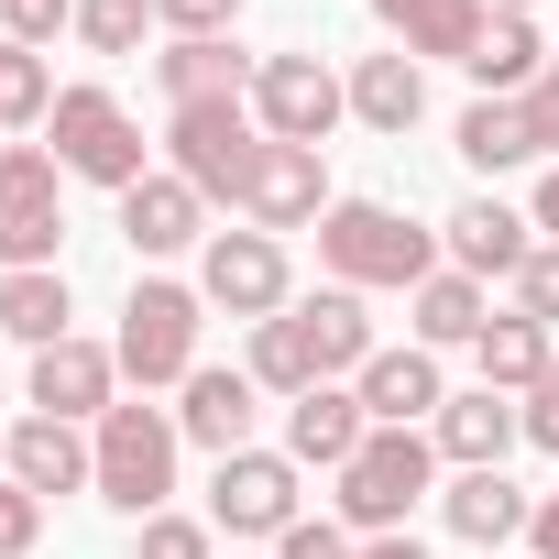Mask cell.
<instances>
[{
    "label": "cell",
    "mask_w": 559,
    "mask_h": 559,
    "mask_svg": "<svg viewBox=\"0 0 559 559\" xmlns=\"http://www.w3.org/2000/svg\"><path fill=\"white\" fill-rule=\"evenodd\" d=\"M34 537H45V493H23L0 472V559H34Z\"/></svg>",
    "instance_id": "e575fe53"
},
{
    "label": "cell",
    "mask_w": 559,
    "mask_h": 559,
    "mask_svg": "<svg viewBox=\"0 0 559 559\" xmlns=\"http://www.w3.org/2000/svg\"><path fill=\"white\" fill-rule=\"evenodd\" d=\"M45 132H56L45 154H56L67 176L110 187V198H132V187L154 176V165H143V121H132L110 88H56V121H45Z\"/></svg>",
    "instance_id": "5b68a950"
},
{
    "label": "cell",
    "mask_w": 559,
    "mask_h": 559,
    "mask_svg": "<svg viewBox=\"0 0 559 559\" xmlns=\"http://www.w3.org/2000/svg\"><path fill=\"white\" fill-rule=\"evenodd\" d=\"M176 439H187V428H176V406H143V395H132V406H110V417H99V439H88V450H99L88 493H99L110 515H132V526H143V515H165V493H176Z\"/></svg>",
    "instance_id": "3957f363"
},
{
    "label": "cell",
    "mask_w": 559,
    "mask_h": 559,
    "mask_svg": "<svg viewBox=\"0 0 559 559\" xmlns=\"http://www.w3.org/2000/svg\"><path fill=\"white\" fill-rule=\"evenodd\" d=\"M0 23H12V45H56V34H78V0H0Z\"/></svg>",
    "instance_id": "d6a6232c"
},
{
    "label": "cell",
    "mask_w": 559,
    "mask_h": 559,
    "mask_svg": "<svg viewBox=\"0 0 559 559\" xmlns=\"http://www.w3.org/2000/svg\"><path fill=\"white\" fill-rule=\"evenodd\" d=\"M537 67H548V45H537V12H493L461 78H472L483 99H526V88H537Z\"/></svg>",
    "instance_id": "603a6c76"
},
{
    "label": "cell",
    "mask_w": 559,
    "mask_h": 559,
    "mask_svg": "<svg viewBox=\"0 0 559 559\" xmlns=\"http://www.w3.org/2000/svg\"><path fill=\"white\" fill-rule=\"evenodd\" d=\"M428 439H439V461H461V472H504V450L526 439V395L472 384V395H450V406L428 417Z\"/></svg>",
    "instance_id": "5bb4252c"
},
{
    "label": "cell",
    "mask_w": 559,
    "mask_h": 559,
    "mask_svg": "<svg viewBox=\"0 0 559 559\" xmlns=\"http://www.w3.org/2000/svg\"><path fill=\"white\" fill-rule=\"evenodd\" d=\"M252 67H263V56H241L230 34H209V45H165V56H154V88H165V110H198V99H252Z\"/></svg>",
    "instance_id": "44dd1931"
},
{
    "label": "cell",
    "mask_w": 559,
    "mask_h": 559,
    "mask_svg": "<svg viewBox=\"0 0 559 559\" xmlns=\"http://www.w3.org/2000/svg\"><path fill=\"white\" fill-rule=\"evenodd\" d=\"M373 23H384V34H395V56H417V67H428V56L472 67V45H483V23H493V12H483V0H373Z\"/></svg>",
    "instance_id": "ffe728a7"
},
{
    "label": "cell",
    "mask_w": 559,
    "mask_h": 559,
    "mask_svg": "<svg viewBox=\"0 0 559 559\" xmlns=\"http://www.w3.org/2000/svg\"><path fill=\"white\" fill-rule=\"evenodd\" d=\"M0 472H12V428H0Z\"/></svg>",
    "instance_id": "ee69618b"
},
{
    "label": "cell",
    "mask_w": 559,
    "mask_h": 559,
    "mask_svg": "<svg viewBox=\"0 0 559 559\" xmlns=\"http://www.w3.org/2000/svg\"><path fill=\"white\" fill-rule=\"evenodd\" d=\"M439 515H450V537H472V548H504V537H526V493L504 483V472H461L450 493H439Z\"/></svg>",
    "instance_id": "484cf974"
},
{
    "label": "cell",
    "mask_w": 559,
    "mask_h": 559,
    "mask_svg": "<svg viewBox=\"0 0 559 559\" xmlns=\"http://www.w3.org/2000/svg\"><path fill=\"white\" fill-rule=\"evenodd\" d=\"M362 559H428L417 537H362Z\"/></svg>",
    "instance_id": "60d3db41"
},
{
    "label": "cell",
    "mask_w": 559,
    "mask_h": 559,
    "mask_svg": "<svg viewBox=\"0 0 559 559\" xmlns=\"http://www.w3.org/2000/svg\"><path fill=\"white\" fill-rule=\"evenodd\" d=\"M515 110H526V132H537V154H559V56L537 67V88H526Z\"/></svg>",
    "instance_id": "74e56055"
},
{
    "label": "cell",
    "mask_w": 559,
    "mask_h": 559,
    "mask_svg": "<svg viewBox=\"0 0 559 559\" xmlns=\"http://www.w3.org/2000/svg\"><path fill=\"white\" fill-rule=\"evenodd\" d=\"M319 263H330V286H352V297H373V286H406L417 297L428 274H439V230H417L384 198H341L319 219Z\"/></svg>",
    "instance_id": "7a4b0ae2"
},
{
    "label": "cell",
    "mask_w": 559,
    "mask_h": 559,
    "mask_svg": "<svg viewBox=\"0 0 559 559\" xmlns=\"http://www.w3.org/2000/svg\"><path fill=\"white\" fill-rule=\"evenodd\" d=\"M472 352H483V384H493V395H537V373L559 362V341H548L526 308H515V319H483V341H472Z\"/></svg>",
    "instance_id": "4316f807"
},
{
    "label": "cell",
    "mask_w": 559,
    "mask_h": 559,
    "mask_svg": "<svg viewBox=\"0 0 559 559\" xmlns=\"http://www.w3.org/2000/svg\"><path fill=\"white\" fill-rule=\"evenodd\" d=\"M526 230H537V219H515L504 198H461V209L439 219V252H450L472 286H483V274H526V252H537Z\"/></svg>",
    "instance_id": "2e32d148"
},
{
    "label": "cell",
    "mask_w": 559,
    "mask_h": 559,
    "mask_svg": "<svg viewBox=\"0 0 559 559\" xmlns=\"http://www.w3.org/2000/svg\"><path fill=\"white\" fill-rule=\"evenodd\" d=\"M406 319H417V352H450V341H483V286L461 263H439L428 286L406 297Z\"/></svg>",
    "instance_id": "83f0119b"
},
{
    "label": "cell",
    "mask_w": 559,
    "mask_h": 559,
    "mask_svg": "<svg viewBox=\"0 0 559 559\" xmlns=\"http://www.w3.org/2000/svg\"><path fill=\"white\" fill-rule=\"evenodd\" d=\"M526 439H537V450H559V362H548V373H537V395H526Z\"/></svg>",
    "instance_id": "f35d334b"
},
{
    "label": "cell",
    "mask_w": 559,
    "mask_h": 559,
    "mask_svg": "<svg viewBox=\"0 0 559 559\" xmlns=\"http://www.w3.org/2000/svg\"><path fill=\"white\" fill-rule=\"evenodd\" d=\"M34 121H56V78H45L34 45L0 34V132H34Z\"/></svg>",
    "instance_id": "f546056e"
},
{
    "label": "cell",
    "mask_w": 559,
    "mask_h": 559,
    "mask_svg": "<svg viewBox=\"0 0 559 559\" xmlns=\"http://www.w3.org/2000/svg\"><path fill=\"white\" fill-rule=\"evenodd\" d=\"M198 230H209V198H198V187H187L176 165H165V176H143V187L121 198V241H132L143 263H165V252H187Z\"/></svg>",
    "instance_id": "ac0fdd59"
},
{
    "label": "cell",
    "mask_w": 559,
    "mask_h": 559,
    "mask_svg": "<svg viewBox=\"0 0 559 559\" xmlns=\"http://www.w3.org/2000/svg\"><path fill=\"white\" fill-rule=\"evenodd\" d=\"M209 526L219 537H286L297 526V461L286 450H230L209 483Z\"/></svg>",
    "instance_id": "8fae6325"
},
{
    "label": "cell",
    "mask_w": 559,
    "mask_h": 559,
    "mask_svg": "<svg viewBox=\"0 0 559 559\" xmlns=\"http://www.w3.org/2000/svg\"><path fill=\"white\" fill-rule=\"evenodd\" d=\"M0 341H23V352H56V341H78V297H67V274H56V263L0 274Z\"/></svg>",
    "instance_id": "7402d4cb"
},
{
    "label": "cell",
    "mask_w": 559,
    "mask_h": 559,
    "mask_svg": "<svg viewBox=\"0 0 559 559\" xmlns=\"http://www.w3.org/2000/svg\"><path fill=\"white\" fill-rule=\"evenodd\" d=\"M537 230H559V165L537 176Z\"/></svg>",
    "instance_id": "b9f144b4"
},
{
    "label": "cell",
    "mask_w": 559,
    "mask_h": 559,
    "mask_svg": "<svg viewBox=\"0 0 559 559\" xmlns=\"http://www.w3.org/2000/svg\"><path fill=\"white\" fill-rule=\"evenodd\" d=\"M198 297L209 308H230V319H286L297 308V274H286V241L274 230H209V252H198Z\"/></svg>",
    "instance_id": "9c48e42d"
},
{
    "label": "cell",
    "mask_w": 559,
    "mask_h": 559,
    "mask_svg": "<svg viewBox=\"0 0 559 559\" xmlns=\"http://www.w3.org/2000/svg\"><path fill=\"white\" fill-rule=\"evenodd\" d=\"M56 230H67V165L45 143H0V274L56 263Z\"/></svg>",
    "instance_id": "ba28073f"
},
{
    "label": "cell",
    "mask_w": 559,
    "mask_h": 559,
    "mask_svg": "<svg viewBox=\"0 0 559 559\" xmlns=\"http://www.w3.org/2000/svg\"><path fill=\"white\" fill-rule=\"evenodd\" d=\"M0 143H12V132H0Z\"/></svg>",
    "instance_id": "f6af8a7d"
},
{
    "label": "cell",
    "mask_w": 559,
    "mask_h": 559,
    "mask_svg": "<svg viewBox=\"0 0 559 559\" xmlns=\"http://www.w3.org/2000/svg\"><path fill=\"white\" fill-rule=\"evenodd\" d=\"M121 406V352H99V341H56V352H34V417H110Z\"/></svg>",
    "instance_id": "4fadbf2b"
},
{
    "label": "cell",
    "mask_w": 559,
    "mask_h": 559,
    "mask_svg": "<svg viewBox=\"0 0 559 559\" xmlns=\"http://www.w3.org/2000/svg\"><path fill=\"white\" fill-rule=\"evenodd\" d=\"M165 143H176V176H187L198 198H230V209H241V187H252V165H263V121H252V99L165 110Z\"/></svg>",
    "instance_id": "52a82bcc"
},
{
    "label": "cell",
    "mask_w": 559,
    "mask_h": 559,
    "mask_svg": "<svg viewBox=\"0 0 559 559\" xmlns=\"http://www.w3.org/2000/svg\"><path fill=\"white\" fill-rule=\"evenodd\" d=\"M341 110H352V78H330L319 56H263V67H252V121H263V143H330Z\"/></svg>",
    "instance_id": "30bf717a"
},
{
    "label": "cell",
    "mask_w": 559,
    "mask_h": 559,
    "mask_svg": "<svg viewBox=\"0 0 559 559\" xmlns=\"http://www.w3.org/2000/svg\"><path fill=\"white\" fill-rule=\"evenodd\" d=\"M483 12H537V0H483Z\"/></svg>",
    "instance_id": "7bdbcfd3"
},
{
    "label": "cell",
    "mask_w": 559,
    "mask_h": 559,
    "mask_svg": "<svg viewBox=\"0 0 559 559\" xmlns=\"http://www.w3.org/2000/svg\"><path fill=\"white\" fill-rule=\"evenodd\" d=\"M526 537H537V559H559V483L537 493V515H526Z\"/></svg>",
    "instance_id": "ab89813d"
},
{
    "label": "cell",
    "mask_w": 559,
    "mask_h": 559,
    "mask_svg": "<svg viewBox=\"0 0 559 559\" xmlns=\"http://www.w3.org/2000/svg\"><path fill=\"white\" fill-rule=\"evenodd\" d=\"M515 308H526V319L559 341V241H537V252H526V274H515Z\"/></svg>",
    "instance_id": "1f68e13d"
},
{
    "label": "cell",
    "mask_w": 559,
    "mask_h": 559,
    "mask_svg": "<svg viewBox=\"0 0 559 559\" xmlns=\"http://www.w3.org/2000/svg\"><path fill=\"white\" fill-rule=\"evenodd\" d=\"M341 198H330V165H319V143H263V165H252V187H241V219L252 230H319Z\"/></svg>",
    "instance_id": "7c38bea8"
},
{
    "label": "cell",
    "mask_w": 559,
    "mask_h": 559,
    "mask_svg": "<svg viewBox=\"0 0 559 559\" xmlns=\"http://www.w3.org/2000/svg\"><path fill=\"white\" fill-rule=\"evenodd\" d=\"M362 362H373V319H362V297H352V286H319V297H297L286 319L252 330V362H241V373H252L263 395L297 406V395H319V384H341V373H362Z\"/></svg>",
    "instance_id": "6da1fadb"
},
{
    "label": "cell",
    "mask_w": 559,
    "mask_h": 559,
    "mask_svg": "<svg viewBox=\"0 0 559 559\" xmlns=\"http://www.w3.org/2000/svg\"><path fill=\"white\" fill-rule=\"evenodd\" d=\"M154 23H165L176 45H209V34H230V23H241V0H154Z\"/></svg>",
    "instance_id": "836d02e7"
},
{
    "label": "cell",
    "mask_w": 559,
    "mask_h": 559,
    "mask_svg": "<svg viewBox=\"0 0 559 559\" xmlns=\"http://www.w3.org/2000/svg\"><path fill=\"white\" fill-rule=\"evenodd\" d=\"M176 395H187V406H176V428H187L198 450H219V461H230V450H252V417H263V384H252V373H219V362H198Z\"/></svg>",
    "instance_id": "e0dca14e"
},
{
    "label": "cell",
    "mask_w": 559,
    "mask_h": 559,
    "mask_svg": "<svg viewBox=\"0 0 559 559\" xmlns=\"http://www.w3.org/2000/svg\"><path fill=\"white\" fill-rule=\"evenodd\" d=\"M417 110H428V67H417V56H362V67H352V121H362V132H395V143H406Z\"/></svg>",
    "instance_id": "cb8c5ba5"
},
{
    "label": "cell",
    "mask_w": 559,
    "mask_h": 559,
    "mask_svg": "<svg viewBox=\"0 0 559 559\" xmlns=\"http://www.w3.org/2000/svg\"><path fill=\"white\" fill-rule=\"evenodd\" d=\"M143 559H209V526L198 515H143Z\"/></svg>",
    "instance_id": "d590c367"
},
{
    "label": "cell",
    "mask_w": 559,
    "mask_h": 559,
    "mask_svg": "<svg viewBox=\"0 0 559 559\" xmlns=\"http://www.w3.org/2000/svg\"><path fill=\"white\" fill-rule=\"evenodd\" d=\"M198 319H209V297L198 286H165V274H143V286L121 297V373L154 395V384H187L198 373Z\"/></svg>",
    "instance_id": "8992f818"
},
{
    "label": "cell",
    "mask_w": 559,
    "mask_h": 559,
    "mask_svg": "<svg viewBox=\"0 0 559 559\" xmlns=\"http://www.w3.org/2000/svg\"><path fill=\"white\" fill-rule=\"evenodd\" d=\"M352 395H362V417L373 428H428L439 406H450V384H439V352H373L362 373H352Z\"/></svg>",
    "instance_id": "9a60e30c"
},
{
    "label": "cell",
    "mask_w": 559,
    "mask_h": 559,
    "mask_svg": "<svg viewBox=\"0 0 559 559\" xmlns=\"http://www.w3.org/2000/svg\"><path fill=\"white\" fill-rule=\"evenodd\" d=\"M143 23H154V0H78V45L88 56H132Z\"/></svg>",
    "instance_id": "4dcf8cb0"
},
{
    "label": "cell",
    "mask_w": 559,
    "mask_h": 559,
    "mask_svg": "<svg viewBox=\"0 0 559 559\" xmlns=\"http://www.w3.org/2000/svg\"><path fill=\"white\" fill-rule=\"evenodd\" d=\"M274 559H362V548H352V526H308L297 515L286 537H274Z\"/></svg>",
    "instance_id": "8d00e7d4"
},
{
    "label": "cell",
    "mask_w": 559,
    "mask_h": 559,
    "mask_svg": "<svg viewBox=\"0 0 559 559\" xmlns=\"http://www.w3.org/2000/svg\"><path fill=\"white\" fill-rule=\"evenodd\" d=\"M362 439H373V417H362L352 384H319V395L286 406V461H297V472H341Z\"/></svg>",
    "instance_id": "d6986e66"
},
{
    "label": "cell",
    "mask_w": 559,
    "mask_h": 559,
    "mask_svg": "<svg viewBox=\"0 0 559 559\" xmlns=\"http://www.w3.org/2000/svg\"><path fill=\"white\" fill-rule=\"evenodd\" d=\"M330 483H341V493H330L341 526H362V537H406V504L439 483V439H428V428H373Z\"/></svg>",
    "instance_id": "277c9868"
},
{
    "label": "cell",
    "mask_w": 559,
    "mask_h": 559,
    "mask_svg": "<svg viewBox=\"0 0 559 559\" xmlns=\"http://www.w3.org/2000/svg\"><path fill=\"white\" fill-rule=\"evenodd\" d=\"M88 472H99V450H88L67 417H23V428H12V483H23V493H78Z\"/></svg>",
    "instance_id": "d4e9b609"
},
{
    "label": "cell",
    "mask_w": 559,
    "mask_h": 559,
    "mask_svg": "<svg viewBox=\"0 0 559 559\" xmlns=\"http://www.w3.org/2000/svg\"><path fill=\"white\" fill-rule=\"evenodd\" d=\"M450 143H461V165H483V176H515V165H537V132H526V110H515V99H472Z\"/></svg>",
    "instance_id": "f1b7e54d"
}]
</instances>
